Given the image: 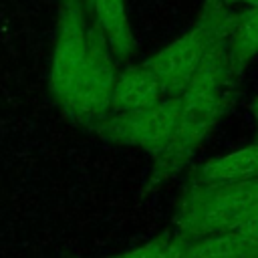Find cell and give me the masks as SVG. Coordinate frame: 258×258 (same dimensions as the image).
<instances>
[{
    "mask_svg": "<svg viewBox=\"0 0 258 258\" xmlns=\"http://www.w3.org/2000/svg\"><path fill=\"white\" fill-rule=\"evenodd\" d=\"M236 77L226 38L220 40L204 58L179 97V119L169 145L153 155V167L145 191H153L169 181L198 151L200 143L212 133L228 109L230 85Z\"/></svg>",
    "mask_w": 258,
    "mask_h": 258,
    "instance_id": "obj_1",
    "label": "cell"
},
{
    "mask_svg": "<svg viewBox=\"0 0 258 258\" xmlns=\"http://www.w3.org/2000/svg\"><path fill=\"white\" fill-rule=\"evenodd\" d=\"M258 210V177L236 183H194L173 218L175 238L191 242L204 236L232 232Z\"/></svg>",
    "mask_w": 258,
    "mask_h": 258,
    "instance_id": "obj_2",
    "label": "cell"
},
{
    "mask_svg": "<svg viewBox=\"0 0 258 258\" xmlns=\"http://www.w3.org/2000/svg\"><path fill=\"white\" fill-rule=\"evenodd\" d=\"M230 22L232 14L226 10L224 0H206L200 20L145 60V64L165 85L167 95H179L187 87L210 50L220 40L228 38Z\"/></svg>",
    "mask_w": 258,
    "mask_h": 258,
    "instance_id": "obj_3",
    "label": "cell"
},
{
    "mask_svg": "<svg viewBox=\"0 0 258 258\" xmlns=\"http://www.w3.org/2000/svg\"><path fill=\"white\" fill-rule=\"evenodd\" d=\"M93 20L85 0H60L56 36L50 56L48 89L54 101L64 107L85 69L91 44Z\"/></svg>",
    "mask_w": 258,
    "mask_h": 258,
    "instance_id": "obj_4",
    "label": "cell"
},
{
    "mask_svg": "<svg viewBox=\"0 0 258 258\" xmlns=\"http://www.w3.org/2000/svg\"><path fill=\"white\" fill-rule=\"evenodd\" d=\"M177 119H179V97L169 95L147 109L109 113L101 121H97L91 129L99 137L111 143L139 147L151 153L153 157L169 145L177 127Z\"/></svg>",
    "mask_w": 258,
    "mask_h": 258,
    "instance_id": "obj_5",
    "label": "cell"
},
{
    "mask_svg": "<svg viewBox=\"0 0 258 258\" xmlns=\"http://www.w3.org/2000/svg\"><path fill=\"white\" fill-rule=\"evenodd\" d=\"M115 60L117 58H115L109 42L105 40V36L93 22L89 56H87L85 69L79 77V83H77L71 99L62 107V111L69 119L91 129L97 121H101L105 115H109L113 85L117 79Z\"/></svg>",
    "mask_w": 258,
    "mask_h": 258,
    "instance_id": "obj_6",
    "label": "cell"
},
{
    "mask_svg": "<svg viewBox=\"0 0 258 258\" xmlns=\"http://www.w3.org/2000/svg\"><path fill=\"white\" fill-rule=\"evenodd\" d=\"M165 97H169L165 85L145 62H141L117 73L109 113H127V111L147 109L163 101Z\"/></svg>",
    "mask_w": 258,
    "mask_h": 258,
    "instance_id": "obj_7",
    "label": "cell"
},
{
    "mask_svg": "<svg viewBox=\"0 0 258 258\" xmlns=\"http://www.w3.org/2000/svg\"><path fill=\"white\" fill-rule=\"evenodd\" d=\"M95 26L109 42L115 58H127L133 52V32L125 0H85Z\"/></svg>",
    "mask_w": 258,
    "mask_h": 258,
    "instance_id": "obj_8",
    "label": "cell"
},
{
    "mask_svg": "<svg viewBox=\"0 0 258 258\" xmlns=\"http://www.w3.org/2000/svg\"><path fill=\"white\" fill-rule=\"evenodd\" d=\"M258 177V145H248L244 149L220 155L206 165L200 167L196 173L194 183H236Z\"/></svg>",
    "mask_w": 258,
    "mask_h": 258,
    "instance_id": "obj_9",
    "label": "cell"
},
{
    "mask_svg": "<svg viewBox=\"0 0 258 258\" xmlns=\"http://www.w3.org/2000/svg\"><path fill=\"white\" fill-rule=\"evenodd\" d=\"M258 54V6H248L240 14H232L228 30V56L238 75Z\"/></svg>",
    "mask_w": 258,
    "mask_h": 258,
    "instance_id": "obj_10",
    "label": "cell"
},
{
    "mask_svg": "<svg viewBox=\"0 0 258 258\" xmlns=\"http://www.w3.org/2000/svg\"><path fill=\"white\" fill-rule=\"evenodd\" d=\"M256 250V240L232 230L185 242L183 258H248Z\"/></svg>",
    "mask_w": 258,
    "mask_h": 258,
    "instance_id": "obj_11",
    "label": "cell"
},
{
    "mask_svg": "<svg viewBox=\"0 0 258 258\" xmlns=\"http://www.w3.org/2000/svg\"><path fill=\"white\" fill-rule=\"evenodd\" d=\"M183 250H185V242H181L175 236L163 234L145 242L143 246L107 258H183Z\"/></svg>",
    "mask_w": 258,
    "mask_h": 258,
    "instance_id": "obj_12",
    "label": "cell"
},
{
    "mask_svg": "<svg viewBox=\"0 0 258 258\" xmlns=\"http://www.w3.org/2000/svg\"><path fill=\"white\" fill-rule=\"evenodd\" d=\"M234 230L258 242V210H256L254 214H250V216H248L244 222H240V224H238Z\"/></svg>",
    "mask_w": 258,
    "mask_h": 258,
    "instance_id": "obj_13",
    "label": "cell"
},
{
    "mask_svg": "<svg viewBox=\"0 0 258 258\" xmlns=\"http://www.w3.org/2000/svg\"><path fill=\"white\" fill-rule=\"evenodd\" d=\"M250 109H252V113H254V119H256V127H258V97H256V99H252V103H250Z\"/></svg>",
    "mask_w": 258,
    "mask_h": 258,
    "instance_id": "obj_14",
    "label": "cell"
},
{
    "mask_svg": "<svg viewBox=\"0 0 258 258\" xmlns=\"http://www.w3.org/2000/svg\"><path fill=\"white\" fill-rule=\"evenodd\" d=\"M226 4L228 2H238V4H246V6H258V0H224Z\"/></svg>",
    "mask_w": 258,
    "mask_h": 258,
    "instance_id": "obj_15",
    "label": "cell"
},
{
    "mask_svg": "<svg viewBox=\"0 0 258 258\" xmlns=\"http://www.w3.org/2000/svg\"><path fill=\"white\" fill-rule=\"evenodd\" d=\"M248 258H258V250H256V252H252V254H250Z\"/></svg>",
    "mask_w": 258,
    "mask_h": 258,
    "instance_id": "obj_16",
    "label": "cell"
}]
</instances>
